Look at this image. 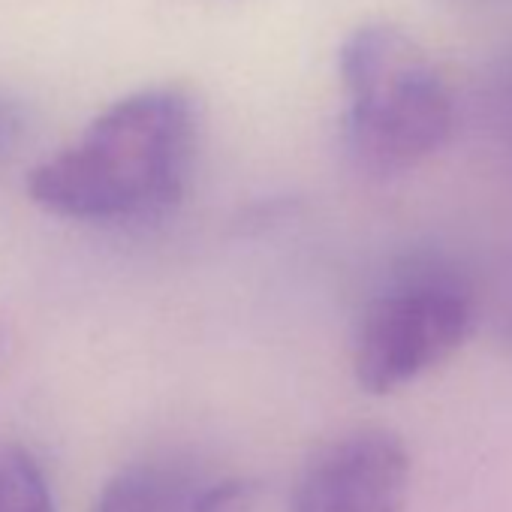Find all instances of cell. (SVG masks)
<instances>
[{"label": "cell", "mask_w": 512, "mask_h": 512, "mask_svg": "<svg viewBox=\"0 0 512 512\" xmlns=\"http://www.w3.org/2000/svg\"><path fill=\"white\" fill-rule=\"evenodd\" d=\"M199 127L202 109L190 88H139L43 160L28 178V193L49 214L70 220H148L184 196Z\"/></svg>", "instance_id": "1"}, {"label": "cell", "mask_w": 512, "mask_h": 512, "mask_svg": "<svg viewBox=\"0 0 512 512\" xmlns=\"http://www.w3.org/2000/svg\"><path fill=\"white\" fill-rule=\"evenodd\" d=\"M344 145L368 175H398L428 160L452 133L449 85L422 46L389 22L353 28L338 49Z\"/></svg>", "instance_id": "2"}, {"label": "cell", "mask_w": 512, "mask_h": 512, "mask_svg": "<svg viewBox=\"0 0 512 512\" xmlns=\"http://www.w3.org/2000/svg\"><path fill=\"white\" fill-rule=\"evenodd\" d=\"M473 329L470 293L443 272H413L365 308L353 341L356 383L395 392L458 353Z\"/></svg>", "instance_id": "3"}, {"label": "cell", "mask_w": 512, "mask_h": 512, "mask_svg": "<svg viewBox=\"0 0 512 512\" xmlns=\"http://www.w3.org/2000/svg\"><path fill=\"white\" fill-rule=\"evenodd\" d=\"M413 461L386 428H353L320 446L305 464L293 512H404Z\"/></svg>", "instance_id": "4"}, {"label": "cell", "mask_w": 512, "mask_h": 512, "mask_svg": "<svg viewBox=\"0 0 512 512\" xmlns=\"http://www.w3.org/2000/svg\"><path fill=\"white\" fill-rule=\"evenodd\" d=\"M193 479L166 461H136L121 467L97 494L91 512H190Z\"/></svg>", "instance_id": "5"}, {"label": "cell", "mask_w": 512, "mask_h": 512, "mask_svg": "<svg viewBox=\"0 0 512 512\" xmlns=\"http://www.w3.org/2000/svg\"><path fill=\"white\" fill-rule=\"evenodd\" d=\"M0 512H55L40 461L13 437H0Z\"/></svg>", "instance_id": "6"}, {"label": "cell", "mask_w": 512, "mask_h": 512, "mask_svg": "<svg viewBox=\"0 0 512 512\" xmlns=\"http://www.w3.org/2000/svg\"><path fill=\"white\" fill-rule=\"evenodd\" d=\"M260 488L247 479H223L202 488L190 506V512H253Z\"/></svg>", "instance_id": "7"}, {"label": "cell", "mask_w": 512, "mask_h": 512, "mask_svg": "<svg viewBox=\"0 0 512 512\" xmlns=\"http://www.w3.org/2000/svg\"><path fill=\"white\" fill-rule=\"evenodd\" d=\"M4 124H7V115H4V109H0V130H4Z\"/></svg>", "instance_id": "8"}, {"label": "cell", "mask_w": 512, "mask_h": 512, "mask_svg": "<svg viewBox=\"0 0 512 512\" xmlns=\"http://www.w3.org/2000/svg\"><path fill=\"white\" fill-rule=\"evenodd\" d=\"M473 4H491V0H473Z\"/></svg>", "instance_id": "9"}]
</instances>
